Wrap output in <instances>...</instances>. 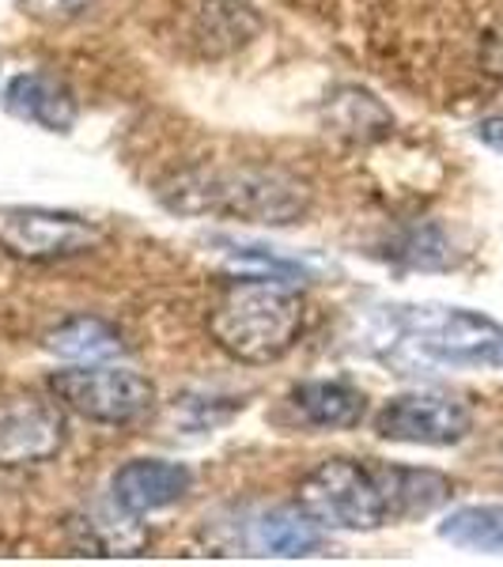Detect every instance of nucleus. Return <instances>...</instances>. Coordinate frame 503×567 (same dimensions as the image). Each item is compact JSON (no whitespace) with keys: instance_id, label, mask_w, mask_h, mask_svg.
I'll return each mask as SVG.
<instances>
[{"instance_id":"nucleus-8","label":"nucleus","mask_w":503,"mask_h":567,"mask_svg":"<svg viewBox=\"0 0 503 567\" xmlns=\"http://www.w3.org/2000/svg\"><path fill=\"white\" fill-rule=\"evenodd\" d=\"M69 420L58 398L42 393H20L0 401V465L4 470H27V465L53 462L65 451Z\"/></svg>"},{"instance_id":"nucleus-11","label":"nucleus","mask_w":503,"mask_h":567,"mask_svg":"<svg viewBox=\"0 0 503 567\" xmlns=\"http://www.w3.org/2000/svg\"><path fill=\"white\" fill-rule=\"evenodd\" d=\"M291 409L326 432H352L368 416V393L341 379H307L291 386Z\"/></svg>"},{"instance_id":"nucleus-20","label":"nucleus","mask_w":503,"mask_h":567,"mask_svg":"<svg viewBox=\"0 0 503 567\" xmlns=\"http://www.w3.org/2000/svg\"><path fill=\"white\" fill-rule=\"evenodd\" d=\"M478 141L481 144H489L492 152H503V114H492V117H484V122H478Z\"/></svg>"},{"instance_id":"nucleus-4","label":"nucleus","mask_w":503,"mask_h":567,"mask_svg":"<svg viewBox=\"0 0 503 567\" xmlns=\"http://www.w3.org/2000/svg\"><path fill=\"white\" fill-rule=\"evenodd\" d=\"M387 360H394L401 374L420 368H500L503 326L478 310L462 307H390L387 315Z\"/></svg>"},{"instance_id":"nucleus-2","label":"nucleus","mask_w":503,"mask_h":567,"mask_svg":"<svg viewBox=\"0 0 503 567\" xmlns=\"http://www.w3.org/2000/svg\"><path fill=\"white\" fill-rule=\"evenodd\" d=\"M155 200L171 216L235 219V224L288 227L299 224L315 197L310 186L280 167L258 163H194L155 186Z\"/></svg>"},{"instance_id":"nucleus-12","label":"nucleus","mask_w":503,"mask_h":567,"mask_svg":"<svg viewBox=\"0 0 503 567\" xmlns=\"http://www.w3.org/2000/svg\"><path fill=\"white\" fill-rule=\"evenodd\" d=\"M45 352L69 363H106L125 355V341L117 326L95 315H76L45 333Z\"/></svg>"},{"instance_id":"nucleus-6","label":"nucleus","mask_w":503,"mask_h":567,"mask_svg":"<svg viewBox=\"0 0 503 567\" xmlns=\"http://www.w3.org/2000/svg\"><path fill=\"white\" fill-rule=\"evenodd\" d=\"M106 243V231L88 216L58 213L39 205H8L0 208V250L16 261L50 265L84 258Z\"/></svg>"},{"instance_id":"nucleus-16","label":"nucleus","mask_w":503,"mask_h":567,"mask_svg":"<svg viewBox=\"0 0 503 567\" xmlns=\"http://www.w3.org/2000/svg\"><path fill=\"white\" fill-rule=\"evenodd\" d=\"M439 537L459 548L503 553V503H473L459 507L439 523Z\"/></svg>"},{"instance_id":"nucleus-17","label":"nucleus","mask_w":503,"mask_h":567,"mask_svg":"<svg viewBox=\"0 0 503 567\" xmlns=\"http://www.w3.org/2000/svg\"><path fill=\"white\" fill-rule=\"evenodd\" d=\"M84 542L91 548H99L103 556H117V553H136L148 534L136 526V515H130L125 507H95L84 518Z\"/></svg>"},{"instance_id":"nucleus-19","label":"nucleus","mask_w":503,"mask_h":567,"mask_svg":"<svg viewBox=\"0 0 503 567\" xmlns=\"http://www.w3.org/2000/svg\"><path fill=\"white\" fill-rule=\"evenodd\" d=\"M481 69L492 80H503V27H492L481 39Z\"/></svg>"},{"instance_id":"nucleus-7","label":"nucleus","mask_w":503,"mask_h":567,"mask_svg":"<svg viewBox=\"0 0 503 567\" xmlns=\"http://www.w3.org/2000/svg\"><path fill=\"white\" fill-rule=\"evenodd\" d=\"M374 432L401 446H454L473 432V409L443 390L398 393L374 413Z\"/></svg>"},{"instance_id":"nucleus-13","label":"nucleus","mask_w":503,"mask_h":567,"mask_svg":"<svg viewBox=\"0 0 503 567\" xmlns=\"http://www.w3.org/2000/svg\"><path fill=\"white\" fill-rule=\"evenodd\" d=\"M322 117L337 136L356 141V144L382 141V136H390V130H394L390 106H382L379 99L363 87H337L333 95L326 99Z\"/></svg>"},{"instance_id":"nucleus-14","label":"nucleus","mask_w":503,"mask_h":567,"mask_svg":"<svg viewBox=\"0 0 503 567\" xmlns=\"http://www.w3.org/2000/svg\"><path fill=\"white\" fill-rule=\"evenodd\" d=\"M250 545L273 556H310L322 548V526L299 503L269 507L250 523Z\"/></svg>"},{"instance_id":"nucleus-9","label":"nucleus","mask_w":503,"mask_h":567,"mask_svg":"<svg viewBox=\"0 0 503 567\" xmlns=\"http://www.w3.org/2000/svg\"><path fill=\"white\" fill-rule=\"evenodd\" d=\"M189 488H194L189 465L171 458H133L110 477V499L136 518L175 507L178 499L189 496Z\"/></svg>"},{"instance_id":"nucleus-5","label":"nucleus","mask_w":503,"mask_h":567,"mask_svg":"<svg viewBox=\"0 0 503 567\" xmlns=\"http://www.w3.org/2000/svg\"><path fill=\"white\" fill-rule=\"evenodd\" d=\"M50 393L65 405V413H76L91 424L122 427L148 416L155 405V382L148 374L122 368V363H76V368L53 371Z\"/></svg>"},{"instance_id":"nucleus-10","label":"nucleus","mask_w":503,"mask_h":567,"mask_svg":"<svg viewBox=\"0 0 503 567\" xmlns=\"http://www.w3.org/2000/svg\"><path fill=\"white\" fill-rule=\"evenodd\" d=\"M4 110L27 125H39L45 133H72L80 117V103L65 80L50 72H20L4 87Z\"/></svg>"},{"instance_id":"nucleus-1","label":"nucleus","mask_w":503,"mask_h":567,"mask_svg":"<svg viewBox=\"0 0 503 567\" xmlns=\"http://www.w3.org/2000/svg\"><path fill=\"white\" fill-rule=\"evenodd\" d=\"M454 496V481L439 470L368 458H326L299 481L296 503L322 529L371 534L390 523L435 515Z\"/></svg>"},{"instance_id":"nucleus-18","label":"nucleus","mask_w":503,"mask_h":567,"mask_svg":"<svg viewBox=\"0 0 503 567\" xmlns=\"http://www.w3.org/2000/svg\"><path fill=\"white\" fill-rule=\"evenodd\" d=\"M394 258H401L406 265H417V269H443L451 261V250H446V239L435 231V227H424V231H409L406 239L398 243Z\"/></svg>"},{"instance_id":"nucleus-3","label":"nucleus","mask_w":503,"mask_h":567,"mask_svg":"<svg viewBox=\"0 0 503 567\" xmlns=\"http://www.w3.org/2000/svg\"><path fill=\"white\" fill-rule=\"evenodd\" d=\"M208 337L235 363L265 368L296 349L307 329V307L280 277H239L219 288L208 307Z\"/></svg>"},{"instance_id":"nucleus-15","label":"nucleus","mask_w":503,"mask_h":567,"mask_svg":"<svg viewBox=\"0 0 503 567\" xmlns=\"http://www.w3.org/2000/svg\"><path fill=\"white\" fill-rule=\"evenodd\" d=\"M261 31V16L254 12L250 4L243 0H205L197 8V27H194V39L205 45V53H232L239 50Z\"/></svg>"}]
</instances>
